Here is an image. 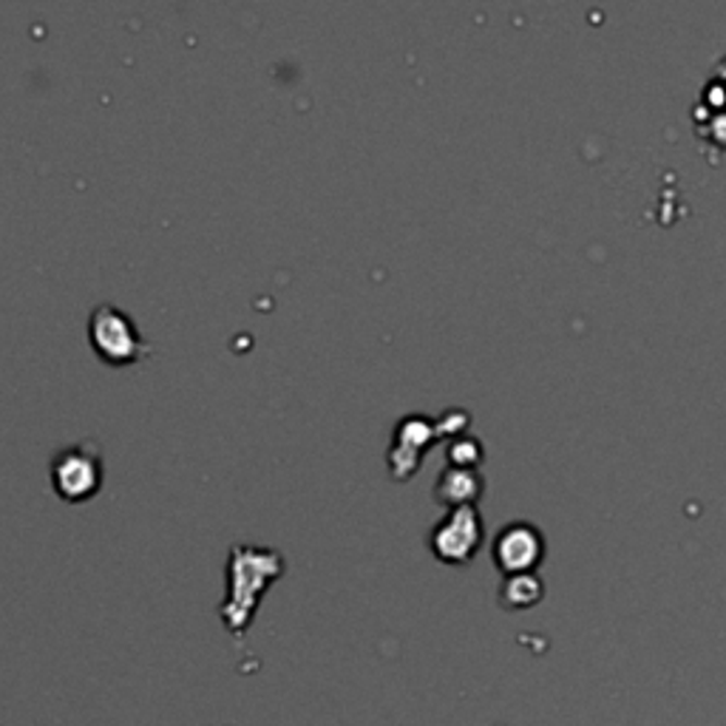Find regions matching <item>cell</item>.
Masks as SVG:
<instances>
[{
    "label": "cell",
    "mask_w": 726,
    "mask_h": 726,
    "mask_svg": "<svg viewBox=\"0 0 726 726\" xmlns=\"http://www.w3.org/2000/svg\"><path fill=\"white\" fill-rule=\"evenodd\" d=\"M287 570V559L281 551L250 542H236L227 559V593L219 607L224 627L233 636H245L253 616L259 611L267 588Z\"/></svg>",
    "instance_id": "1"
},
{
    "label": "cell",
    "mask_w": 726,
    "mask_h": 726,
    "mask_svg": "<svg viewBox=\"0 0 726 726\" xmlns=\"http://www.w3.org/2000/svg\"><path fill=\"white\" fill-rule=\"evenodd\" d=\"M88 341L97 358L109 367H131L151 355V346L134 318L114 304H97L88 316Z\"/></svg>",
    "instance_id": "2"
},
{
    "label": "cell",
    "mask_w": 726,
    "mask_h": 726,
    "mask_svg": "<svg viewBox=\"0 0 726 726\" xmlns=\"http://www.w3.org/2000/svg\"><path fill=\"white\" fill-rule=\"evenodd\" d=\"M51 489L65 503H86L106 480V466H102L100 446H94L91 440L74 443L69 448H60L51 457L49 466Z\"/></svg>",
    "instance_id": "3"
},
{
    "label": "cell",
    "mask_w": 726,
    "mask_h": 726,
    "mask_svg": "<svg viewBox=\"0 0 726 726\" xmlns=\"http://www.w3.org/2000/svg\"><path fill=\"white\" fill-rule=\"evenodd\" d=\"M482 545V517L477 505L448 508L429 531V547L446 565H468Z\"/></svg>",
    "instance_id": "4"
},
{
    "label": "cell",
    "mask_w": 726,
    "mask_h": 726,
    "mask_svg": "<svg viewBox=\"0 0 726 726\" xmlns=\"http://www.w3.org/2000/svg\"><path fill=\"white\" fill-rule=\"evenodd\" d=\"M491 556L505 576L533 574V568L545 556V537H542L540 528L526 522V519H514V522L496 531Z\"/></svg>",
    "instance_id": "5"
},
{
    "label": "cell",
    "mask_w": 726,
    "mask_h": 726,
    "mask_svg": "<svg viewBox=\"0 0 726 726\" xmlns=\"http://www.w3.org/2000/svg\"><path fill=\"white\" fill-rule=\"evenodd\" d=\"M482 489L485 482L477 468L446 466L434 482V500L446 508H463V505H477Z\"/></svg>",
    "instance_id": "6"
},
{
    "label": "cell",
    "mask_w": 726,
    "mask_h": 726,
    "mask_svg": "<svg viewBox=\"0 0 726 726\" xmlns=\"http://www.w3.org/2000/svg\"><path fill=\"white\" fill-rule=\"evenodd\" d=\"M545 596V585L537 574H514L505 576L500 585V604L505 611H528Z\"/></svg>",
    "instance_id": "7"
},
{
    "label": "cell",
    "mask_w": 726,
    "mask_h": 726,
    "mask_svg": "<svg viewBox=\"0 0 726 726\" xmlns=\"http://www.w3.org/2000/svg\"><path fill=\"white\" fill-rule=\"evenodd\" d=\"M438 440V426L432 418L426 415H406L395 423V434H392V443L403 448H411V452L423 454L426 448L432 446Z\"/></svg>",
    "instance_id": "8"
},
{
    "label": "cell",
    "mask_w": 726,
    "mask_h": 726,
    "mask_svg": "<svg viewBox=\"0 0 726 726\" xmlns=\"http://www.w3.org/2000/svg\"><path fill=\"white\" fill-rule=\"evenodd\" d=\"M446 460L454 468H477L482 463V443L475 434H460V438L448 440Z\"/></svg>",
    "instance_id": "9"
},
{
    "label": "cell",
    "mask_w": 726,
    "mask_h": 726,
    "mask_svg": "<svg viewBox=\"0 0 726 726\" xmlns=\"http://www.w3.org/2000/svg\"><path fill=\"white\" fill-rule=\"evenodd\" d=\"M386 466H389V475L395 477V480H411V477L418 475V468L423 466V454L411 452V448L395 446V443H392L386 454Z\"/></svg>",
    "instance_id": "10"
},
{
    "label": "cell",
    "mask_w": 726,
    "mask_h": 726,
    "mask_svg": "<svg viewBox=\"0 0 726 726\" xmlns=\"http://www.w3.org/2000/svg\"><path fill=\"white\" fill-rule=\"evenodd\" d=\"M468 423H471V415H468L466 409H460V406H452V409H446L438 420H434V426H438V438H452V440L466 434Z\"/></svg>",
    "instance_id": "11"
},
{
    "label": "cell",
    "mask_w": 726,
    "mask_h": 726,
    "mask_svg": "<svg viewBox=\"0 0 726 726\" xmlns=\"http://www.w3.org/2000/svg\"><path fill=\"white\" fill-rule=\"evenodd\" d=\"M710 139H715L718 145H726V109L718 111V114H712Z\"/></svg>",
    "instance_id": "12"
},
{
    "label": "cell",
    "mask_w": 726,
    "mask_h": 726,
    "mask_svg": "<svg viewBox=\"0 0 726 726\" xmlns=\"http://www.w3.org/2000/svg\"><path fill=\"white\" fill-rule=\"evenodd\" d=\"M715 79H718L721 86L726 88V58L721 60V63H718V69H715Z\"/></svg>",
    "instance_id": "13"
}]
</instances>
